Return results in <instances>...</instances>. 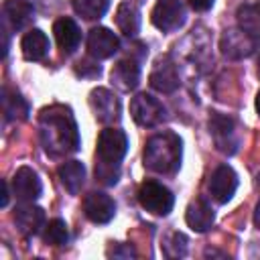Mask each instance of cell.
<instances>
[{"label":"cell","mask_w":260,"mask_h":260,"mask_svg":"<svg viewBox=\"0 0 260 260\" xmlns=\"http://www.w3.org/2000/svg\"><path fill=\"white\" fill-rule=\"evenodd\" d=\"M116 26L122 35L134 37L140 30V12L132 2H122L116 10Z\"/></svg>","instance_id":"obj_23"},{"label":"cell","mask_w":260,"mask_h":260,"mask_svg":"<svg viewBox=\"0 0 260 260\" xmlns=\"http://www.w3.org/2000/svg\"><path fill=\"white\" fill-rule=\"evenodd\" d=\"M108 256H114V258H134L136 252H134L132 246H122V244H118V246H114V248L108 250Z\"/></svg>","instance_id":"obj_29"},{"label":"cell","mask_w":260,"mask_h":260,"mask_svg":"<svg viewBox=\"0 0 260 260\" xmlns=\"http://www.w3.org/2000/svg\"><path fill=\"white\" fill-rule=\"evenodd\" d=\"M150 85L156 91H160V93H173L179 87V73H177L175 63L169 57L158 59L156 65L152 67V71H150Z\"/></svg>","instance_id":"obj_14"},{"label":"cell","mask_w":260,"mask_h":260,"mask_svg":"<svg viewBox=\"0 0 260 260\" xmlns=\"http://www.w3.org/2000/svg\"><path fill=\"white\" fill-rule=\"evenodd\" d=\"M83 213L93 223H108L116 215V203L102 191H91L83 197Z\"/></svg>","instance_id":"obj_11"},{"label":"cell","mask_w":260,"mask_h":260,"mask_svg":"<svg viewBox=\"0 0 260 260\" xmlns=\"http://www.w3.org/2000/svg\"><path fill=\"white\" fill-rule=\"evenodd\" d=\"M2 207H6L8 205V183L6 181H2V203H0Z\"/></svg>","instance_id":"obj_31"},{"label":"cell","mask_w":260,"mask_h":260,"mask_svg":"<svg viewBox=\"0 0 260 260\" xmlns=\"http://www.w3.org/2000/svg\"><path fill=\"white\" fill-rule=\"evenodd\" d=\"M238 189V175L230 165H219L209 177V193L217 203H228Z\"/></svg>","instance_id":"obj_9"},{"label":"cell","mask_w":260,"mask_h":260,"mask_svg":"<svg viewBox=\"0 0 260 260\" xmlns=\"http://www.w3.org/2000/svg\"><path fill=\"white\" fill-rule=\"evenodd\" d=\"M20 49L26 61H41L49 53V39L41 28H30L22 37Z\"/></svg>","instance_id":"obj_20"},{"label":"cell","mask_w":260,"mask_h":260,"mask_svg":"<svg viewBox=\"0 0 260 260\" xmlns=\"http://www.w3.org/2000/svg\"><path fill=\"white\" fill-rule=\"evenodd\" d=\"M213 219H215L213 209H211V205H209L205 199H197V201L189 203V207H187V211H185V221H187V225H189L191 230L199 232V234L211 230Z\"/></svg>","instance_id":"obj_17"},{"label":"cell","mask_w":260,"mask_h":260,"mask_svg":"<svg viewBox=\"0 0 260 260\" xmlns=\"http://www.w3.org/2000/svg\"><path fill=\"white\" fill-rule=\"evenodd\" d=\"M181 138L175 132L154 134L144 146V167L160 175H173L181 167Z\"/></svg>","instance_id":"obj_2"},{"label":"cell","mask_w":260,"mask_h":260,"mask_svg":"<svg viewBox=\"0 0 260 260\" xmlns=\"http://www.w3.org/2000/svg\"><path fill=\"white\" fill-rule=\"evenodd\" d=\"M138 201L146 211H150L154 215H167V213H171V209L175 205L173 193L162 183H156V181H144L140 185Z\"/></svg>","instance_id":"obj_3"},{"label":"cell","mask_w":260,"mask_h":260,"mask_svg":"<svg viewBox=\"0 0 260 260\" xmlns=\"http://www.w3.org/2000/svg\"><path fill=\"white\" fill-rule=\"evenodd\" d=\"M53 32H55V39H57V45L65 51V53H73L81 41V32H79V26L75 24V20L63 16V18H57L55 24H53Z\"/></svg>","instance_id":"obj_18"},{"label":"cell","mask_w":260,"mask_h":260,"mask_svg":"<svg viewBox=\"0 0 260 260\" xmlns=\"http://www.w3.org/2000/svg\"><path fill=\"white\" fill-rule=\"evenodd\" d=\"M256 112H258V116H260V91L256 93Z\"/></svg>","instance_id":"obj_33"},{"label":"cell","mask_w":260,"mask_h":260,"mask_svg":"<svg viewBox=\"0 0 260 260\" xmlns=\"http://www.w3.org/2000/svg\"><path fill=\"white\" fill-rule=\"evenodd\" d=\"M236 18H238V28H242L252 37H258L260 35V0L240 4Z\"/></svg>","instance_id":"obj_22"},{"label":"cell","mask_w":260,"mask_h":260,"mask_svg":"<svg viewBox=\"0 0 260 260\" xmlns=\"http://www.w3.org/2000/svg\"><path fill=\"white\" fill-rule=\"evenodd\" d=\"M118 49H120V41H118V37L110 28L95 26V28L89 30V35H87V51H89L91 57H95V59H108Z\"/></svg>","instance_id":"obj_12"},{"label":"cell","mask_w":260,"mask_h":260,"mask_svg":"<svg viewBox=\"0 0 260 260\" xmlns=\"http://www.w3.org/2000/svg\"><path fill=\"white\" fill-rule=\"evenodd\" d=\"M254 223H256V228L260 230V201H258V205H256V209H254Z\"/></svg>","instance_id":"obj_32"},{"label":"cell","mask_w":260,"mask_h":260,"mask_svg":"<svg viewBox=\"0 0 260 260\" xmlns=\"http://www.w3.org/2000/svg\"><path fill=\"white\" fill-rule=\"evenodd\" d=\"M219 49L223 53V57L232 59V61H238V59H244V57H250L256 49V37L244 32L242 28H230L221 35V41H219Z\"/></svg>","instance_id":"obj_8"},{"label":"cell","mask_w":260,"mask_h":260,"mask_svg":"<svg viewBox=\"0 0 260 260\" xmlns=\"http://www.w3.org/2000/svg\"><path fill=\"white\" fill-rule=\"evenodd\" d=\"M2 108L6 120H24L28 116V104L16 89L10 87L2 89Z\"/></svg>","instance_id":"obj_24"},{"label":"cell","mask_w":260,"mask_h":260,"mask_svg":"<svg viewBox=\"0 0 260 260\" xmlns=\"http://www.w3.org/2000/svg\"><path fill=\"white\" fill-rule=\"evenodd\" d=\"M189 4H191L193 10L205 12V10H209V8L213 6V0H189Z\"/></svg>","instance_id":"obj_30"},{"label":"cell","mask_w":260,"mask_h":260,"mask_svg":"<svg viewBox=\"0 0 260 260\" xmlns=\"http://www.w3.org/2000/svg\"><path fill=\"white\" fill-rule=\"evenodd\" d=\"M43 238L49 246H63L67 244L69 240V232H67V225L63 219H51L47 225H45V232H43Z\"/></svg>","instance_id":"obj_26"},{"label":"cell","mask_w":260,"mask_h":260,"mask_svg":"<svg viewBox=\"0 0 260 260\" xmlns=\"http://www.w3.org/2000/svg\"><path fill=\"white\" fill-rule=\"evenodd\" d=\"M110 79H112V85L118 87L120 91H130V89H134L138 85L140 67H138V63L134 59H120L112 67Z\"/></svg>","instance_id":"obj_15"},{"label":"cell","mask_w":260,"mask_h":260,"mask_svg":"<svg viewBox=\"0 0 260 260\" xmlns=\"http://www.w3.org/2000/svg\"><path fill=\"white\" fill-rule=\"evenodd\" d=\"M89 106L93 110V116L100 122H104V124H110V122L120 120V102L106 87L91 89V93H89Z\"/></svg>","instance_id":"obj_10"},{"label":"cell","mask_w":260,"mask_h":260,"mask_svg":"<svg viewBox=\"0 0 260 260\" xmlns=\"http://www.w3.org/2000/svg\"><path fill=\"white\" fill-rule=\"evenodd\" d=\"M130 114H132V118H134L136 124L146 126V128L158 126L160 122L167 120L165 106L156 98H152L148 93H138V95L132 98V102H130Z\"/></svg>","instance_id":"obj_5"},{"label":"cell","mask_w":260,"mask_h":260,"mask_svg":"<svg viewBox=\"0 0 260 260\" xmlns=\"http://www.w3.org/2000/svg\"><path fill=\"white\" fill-rule=\"evenodd\" d=\"M14 223L20 234L35 236L45 225V213L37 205H20L14 209Z\"/></svg>","instance_id":"obj_16"},{"label":"cell","mask_w":260,"mask_h":260,"mask_svg":"<svg viewBox=\"0 0 260 260\" xmlns=\"http://www.w3.org/2000/svg\"><path fill=\"white\" fill-rule=\"evenodd\" d=\"M209 132L213 136V142L217 146L219 152L223 154H234L240 146V136H238V128L236 122L230 116L223 114H211L209 118Z\"/></svg>","instance_id":"obj_6"},{"label":"cell","mask_w":260,"mask_h":260,"mask_svg":"<svg viewBox=\"0 0 260 260\" xmlns=\"http://www.w3.org/2000/svg\"><path fill=\"white\" fill-rule=\"evenodd\" d=\"M12 191L22 201H35L39 199L43 185H41L39 175L30 167H20L12 177Z\"/></svg>","instance_id":"obj_13"},{"label":"cell","mask_w":260,"mask_h":260,"mask_svg":"<svg viewBox=\"0 0 260 260\" xmlns=\"http://www.w3.org/2000/svg\"><path fill=\"white\" fill-rule=\"evenodd\" d=\"M128 150V138L122 130L118 128H106L100 132L98 136V146H95V154L100 158V162L106 165H118L124 154Z\"/></svg>","instance_id":"obj_4"},{"label":"cell","mask_w":260,"mask_h":260,"mask_svg":"<svg viewBox=\"0 0 260 260\" xmlns=\"http://www.w3.org/2000/svg\"><path fill=\"white\" fill-rule=\"evenodd\" d=\"M152 24L162 32H173L185 22V6L179 0H156L150 12Z\"/></svg>","instance_id":"obj_7"},{"label":"cell","mask_w":260,"mask_h":260,"mask_svg":"<svg viewBox=\"0 0 260 260\" xmlns=\"http://www.w3.org/2000/svg\"><path fill=\"white\" fill-rule=\"evenodd\" d=\"M162 254L167 258H183L187 254V236L181 232H171L162 242Z\"/></svg>","instance_id":"obj_27"},{"label":"cell","mask_w":260,"mask_h":260,"mask_svg":"<svg viewBox=\"0 0 260 260\" xmlns=\"http://www.w3.org/2000/svg\"><path fill=\"white\" fill-rule=\"evenodd\" d=\"M118 165H106V162H95V177L104 185H114L118 181Z\"/></svg>","instance_id":"obj_28"},{"label":"cell","mask_w":260,"mask_h":260,"mask_svg":"<svg viewBox=\"0 0 260 260\" xmlns=\"http://www.w3.org/2000/svg\"><path fill=\"white\" fill-rule=\"evenodd\" d=\"M39 136L47 154L65 156L79 148L75 118L65 106H51L39 114Z\"/></svg>","instance_id":"obj_1"},{"label":"cell","mask_w":260,"mask_h":260,"mask_svg":"<svg viewBox=\"0 0 260 260\" xmlns=\"http://www.w3.org/2000/svg\"><path fill=\"white\" fill-rule=\"evenodd\" d=\"M73 10L85 18V20H95L102 18L110 6V0H71Z\"/></svg>","instance_id":"obj_25"},{"label":"cell","mask_w":260,"mask_h":260,"mask_svg":"<svg viewBox=\"0 0 260 260\" xmlns=\"http://www.w3.org/2000/svg\"><path fill=\"white\" fill-rule=\"evenodd\" d=\"M59 179H61V185L71 193V195H77L85 183V167L83 162L79 160H65L61 167H59Z\"/></svg>","instance_id":"obj_21"},{"label":"cell","mask_w":260,"mask_h":260,"mask_svg":"<svg viewBox=\"0 0 260 260\" xmlns=\"http://www.w3.org/2000/svg\"><path fill=\"white\" fill-rule=\"evenodd\" d=\"M32 12H35V8L26 0H6L2 6L4 24H10V28H14V30L22 28L32 18Z\"/></svg>","instance_id":"obj_19"}]
</instances>
